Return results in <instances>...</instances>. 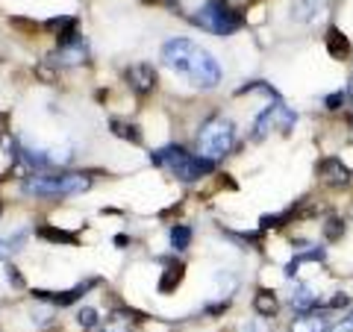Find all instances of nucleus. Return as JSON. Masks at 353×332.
<instances>
[{"instance_id":"20e7f679","label":"nucleus","mask_w":353,"mask_h":332,"mask_svg":"<svg viewBox=\"0 0 353 332\" xmlns=\"http://www.w3.org/2000/svg\"><path fill=\"white\" fill-rule=\"evenodd\" d=\"M236 145V124L230 118H212L206 121L197 132V153L209 162L224 159Z\"/></svg>"},{"instance_id":"7ed1b4c3","label":"nucleus","mask_w":353,"mask_h":332,"mask_svg":"<svg viewBox=\"0 0 353 332\" xmlns=\"http://www.w3.org/2000/svg\"><path fill=\"white\" fill-rule=\"evenodd\" d=\"M150 159H153V165L171 171L176 180H183V183H194V180H201L203 174L212 171V162L203 159V156H194V153H189V150H183L180 145L162 147V150L153 153Z\"/></svg>"},{"instance_id":"a878e982","label":"nucleus","mask_w":353,"mask_h":332,"mask_svg":"<svg viewBox=\"0 0 353 332\" xmlns=\"http://www.w3.org/2000/svg\"><path fill=\"white\" fill-rule=\"evenodd\" d=\"M101 332H130L127 326H106V329H101Z\"/></svg>"},{"instance_id":"9d476101","label":"nucleus","mask_w":353,"mask_h":332,"mask_svg":"<svg viewBox=\"0 0 353 332\" xmlns=\"http://www.w3.org/2000/svg\"><path fill=\"white\" fill-rule=\"evenodd\" d=\"M330 320L327 312H303L292 320V332H327Z\"/></svg>"},{"instance_id":"cd10ccee","label":"nucleus","mask_w":353,"mask_h":332,"mask_svg":"<svg viewBox=\"0 0 353 332\" xmlns=\"http://www.w3.org/2000/svg\"><path fill=\"white\" fill-rule=\"evenodd\" d=\"M224 3H239V0H224Z\"/></svg>"},{"instance_id":"39448f33","label":"nucleus","mask_w":353,"mask_h":332,"mask_svg":"<svg viewBox=\"0 0 353 332\" xmlns=\"http://www.w3.org/2000/svg\"><path fill=\"white\" fill-rule=\"evenodd\" d=\"M194 24L203 27L212 36H233L241 27V15L230 9V3L224 0H206V3L194 12Z\"/></svg>"},{"instance_id":"0eeeda50","label":"nucleus","mask_w":353,"mask_h":332,"mask_svg":"<svg viewBox=\"0 0 353 332\" xmlns=\"http://www.w3.org/2000/svg\"><path fill=\"white\" fill-rule=\"evenodd\" d=\"M85 59H88V44L77 36L62 39L57 53H53V62L62 65V68H74V65H83Z\"/></svg>"},{"instance_id":"423d86ee","label":"nucleus","mask_w":353,"mask_h":332,"mask_svg":"<svg viewBox=\"0 0 353 332\" xmlns=\"http://www.w3.org/2000/svg\"><path fill=\"white\" fill-rule=\"evenodd\" d=\"M292 124H294V115L289 112V109H285L283 103H271L256 115V124H253V129H250V138L253 141H265L274 129L289 132Z\"/></svg>"},{"instance_id":"6ab92c4d","label":"nucleus","mask_w":353,"mask_h":332,"mask_svg":"<svg viewBox=\"0 0 353 332\" xmlns=\"http://www.w3.org/2000/svg\"><path fill=\"white\" fill-rule=\"evenodd\" d=\"M192 241V229L189 227H174L171 229V247L174 250H185Z\"/></svg>"},{"instance_id":"f257e3e1","label":"nucleus","mask_w":353,"mask_h":332,"mask_svg":"<svg viewBox=\"0 0 353 332\" xmlns=\"http://www.w3.org/2000/svg\"><path fill=\"white\" fill-rule=\"evenodd\" d=\"M162 62L194 88H215L224 74L212 53L192 39H168L162 44Z\"/></svg>"},{"instance_id":"dca6fc26","label":"nucleus","mask_w":353,"mask_h":332,"mask_svg":"<svg viewBox=\"0 0 353 332\" xmlns=\"http://www.w3.org/2000/svg\"><path fill=\"white\" fill-rule=\"evenodd\" d=\"M253 309H256L262 318L277 315V297H274L271 291H259L256 297H253Z\"/></svg>"},{"instance_id":"2eb2a0df","label":"nucleus","mask_w":353,"mask_h":332,"mask_svg":"<svg viewBox=\"0 0 353 332\" xmlns=\"http://www.w3.org/2000/svg\"><path fill=\"white\" fill-rule=\"evenodd\" d=\"M180 280H183V264H168L165 273H162V280H159V291L162 294H171L176 285H180Z\"/></svg>"},{"instance_id":"9b49d317","label":"nucleus","mask_w":353,"mask_h":332,"mask_svg":"<svg viewBox=\"0 0 353 332\" xmlns=\"http://www.w3.org/2000/svg\"><path fill=\"white\" fill-rule=\"evenodd\" d=\"M318 174H321V180H324L327 185H345V183H350L347 165L339 162V159H324L321 168H318Z\"/></svg>"},{"instance_id":"f03ea898","label":"nucleus","mask_w":353,"mask_h":332,"mask_svg":"<svg viewBox=\"0 0 353 332\" xmlns=\"http://www.w3.org/2000/svg\"><path fill=\"white\" fill-rule=\"evenodd\" d=\"M24 194L30 197H74L85 194L92 188V176L77 174V171H62V174H32L24 180Z\"/></svg>"},{"instance_id":"ddd939ff","label":"nucleus","mask_w":353,"mask_h":332,"mask_svg":"<svg viewBox=\"0 0 353 332\" xmlns=\"http://www.w3.org/2000/svg\"><path fill=\"white\" fill-rule=\"evenodd\" d=\"M24 241H27V232L24 229L15 232V236H0V259H12L15 253L24 247Z\"/></svg>"},{"instance_id":"4be33fe9","label":"nucleus","mask_w":353,"mask_h":332,"mask_svg":"<svg viewBox=\"0 0 353 332\" xmlns=\"http://www.w3.org/2000/svg\"><path fill=\"white\" fill-rule=\"evenodd\" d=\"M77 320H80L83 326H94L97 324V312H94L92 306H83L80 312H77Z\"/></svg>"},{"instance_id":"a211bd4d","label":"nucleus","mask_w":353,"mask_h":332,"mask_svg":"<svg viewBox=\"0 0 353 332\" xmlns=\"http://www.w3.org/2000/svg\"><path fill=\"white\" fill-rule=\"evenodd\" d=\"M109 127H112V132H115V136H121V138L132 141V145H139V141H141V132H139L136 127H132V124H124V121H121V118H115V121H112V124H109Z\"/></svg>"},{"instance_id":"393cba45","label":"nucleus","mask_w":353,"mask_h":332,"mask_svg":"<svg viewBox=\"0 0 353 332\" xmlns=\"http://www.w3.org/2000/svg\"><path fill=\"white\" fill-rule=\"evenodd\" d=\"M241 332H268V329H265L262 320H248V324L241 326Z\"/></svg>"},{"instance_id":"aec40b11","label":"nucleus","mask_w":353,"mask_h":332,"mask_svg":"<svg viewBox=\"0 0 353 332\" xmlns=\"http://www.w3.org/2000/svg\"><path fill=\"white\" fill-rule=\"evenodd\" d=\"M88 289H92V282H80V285H77V289L65 291V294H53V300H57L59 306H71V303L77 300V297H80V294H85Z\"/></svg>"},{"instance_id":"f3484780","label":"nucleus","mask_w":353,"mask_h":332,"mask_svg":"<svg viewBox=\"0 0 353 332\" xmlns=\"http://www.w3.org/2000/svg\"><path fill=\"white\" fill-rule=\"evenodd\" d=\"M39 236H41V238H48V241H53V245H77V238L71 236V232H65V229L41 227V229H39Z\"/></svg>"},{"instance_id":"c85d7f7f","label":"nucleus","mask_w":353,"mask_h":332,"mask_svg":"<svg viewBox=\"0 0 353 332\" xmlns=\"http://www.w3.org/2000/svg\"><path fill=\"white\" fill-rule=\"evenodd\" d=\"M0 209H3V206H0Z\"/></svg>"},{"instance_id":"5701e85b","label":"nucleus","mask_w":353,"mask_h":332,"mask_svg":"<svg viewBox=\"0 0 353 332\" xmlns=\"http://www.w3.org/2000/svg\"><path fill=\"white\" fill-rule=\"evenodd\" d=\"M50 30H71L74 27V18H59V21H48Z\"/></svg>"},{"instance_id":"1a4fd4ad","label":"nucleus","mask_w":353,"mask_h":332,"mask_svg":"<svg viewBox=\"0 0 353 332\" xmlns=\"http://www.w3.org/2000/svg\"><path fill=\"white\" fill-rule=\"evenodd\" d=\"M324 15H327L324 0H294V6H292V18L301 21V24H315Z\"/></svg>"},{"instance_id":"4468645a","label":"nucleus","mask_w":353,"mask_h":332,"mask_svg":"<svg viewBox=\"0 0 353 332\" xmlns=\"http://www.w3.org/2000/svg\"><path fill=\"white\" fill-rule=\"evenodd\" d=\"M327 48H330V53H333L336 59H347L350 56V41L341 36L339 30H330L327 32Z\"/></svg>"},{"instance_id":"b1692460","label":"nucleus","mask_w":353,"mask_h":332,"mask_svg":"<svg viewBox=\"0 0 353 332\" xmlns=\"http://www.w3.org/2000/svg\"><path fill=\"white\" fill-rule=\"evenodd\" d=\"M345 97H347V92H336V94H330V97H327V106H330V109H336V106L345 103Z\"/></svg>"},{"instance_id":"bb28decb","label":"nucleus","mask_w":353,"mask_h":332,"mask_svg":"<svg viewBox=\"0 0 353 332\" xmlns=\"http://www.w3.org/2000/svg\"><path fill=\"white\" fill-rule=\"evenodd\" d=\"M347 94L353 97V71H350V83H347Z\"/></svg>"},{"instance_id":"412c9836","label":"nucleus","mask_w":353,"mask_h":332,"mask_svg":"<svg viewBox=\"0 0 353 332\" xmlns=\"http://www.w3.org/2000/svg\"><path fill=\"white\" fill-rule=\"evenodd\" d=\"M327 332H353V306L347 309V315L341 318L339 324H333V326H330Z\"/></svg>"},{"instance_id":"f8f14e48","label":"nucleus","mask_w":353,"mask_h":332,"mask_svg":"<svg viewBox=\"0 0 353 332\" xmlns=\"http://www.w3.org/2000/svg\"><path fill=\"white\" fill-rule=\"evenodd\" d=\"M289 303L297 315H303V312H312V306H315V291H309L306 285H292L289 289Z\"/></svg>"},{"instance_id":"6e6552de","label":"nucleus","mask_w":353,"mask_h":332,"mask_svg":"<svg viewBox=\"0 0 353 332\" xmlns=\"http://www.w3.org/2000/svg\"><path fill=\"white\" fill-rule=\"evenodd\" d=\"M124 76H127V83L136 94H150L153 85H157V71H153V65H145V62L130 65V68L124 71Z\"/></svg>"}]
</instances>
